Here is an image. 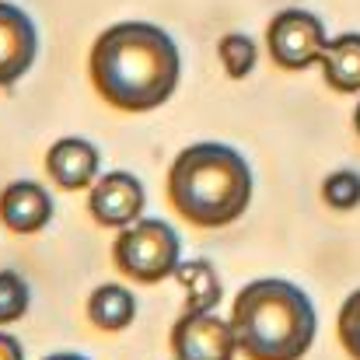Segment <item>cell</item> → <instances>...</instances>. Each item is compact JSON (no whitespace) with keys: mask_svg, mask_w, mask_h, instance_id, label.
I'll return each instance as SVG.
<instances>
[{"mask_svg":"<svg viewBox=\"0 0 360 360\" xmlns=\"http://www.w3.org/2000/svg\"><path fill=\"white\" fill-rule=\"evenodd\" d=\"M91 84L122 112L161 109L182 81V53L175 39L150 21L109 25L91 46Z\"/></svg>","mask_w":360,"mask_h":360,"instance_id":"6da1fadb","label":"cell"},{"mask_svg":"<svg viewBox=\"0 0 360 360\" xmlns=\"http://www.w3.org/2000/svg\"><path fill=\"white\" fill-rule=\"evenodd\" d=\"M252 193V165L241 150L221 140L189 143L168 168V200L196 228L235 224L248 210Z\"/></svg>","mask_w":360,"mask_h":360,"instance_id":"7a4b0ae2","label":"cell"},{"mask_svg":"<svg viewBox=\"0 0 360 360\" xmlns=\"http://www.w3.org/2000/svg\"><path fill=\"white\" fill-rule=\"evenodd\" d=\"M231 326L248 360H301L319 336V311L297 283L262 276L238 290Z\"/></svg>","mask_w":360,"mask_h":360,"instance_id":"3957f363","label":"cell"},{"mask_svg":"<svg viewBox=\"0 0 360 360\" xmlns=\"http://www.w3.org/2000/svg\"><path fill=\"white\" fill-rule=\"evenodd\" d=\"M112 262L136 283H161L175 276L182 262L179 231L161 217H140L136 224L120 231L112 245Z\"/></svg>","mask_w":360,"mask_h":360,"instance_id":"277c9868","label":"cell"},{"mask_svg":"<svg viewBox=\"0 0 360 360\" xmlns=\"http://www.w3.org/2000/svg\"><path fill=\"white\" fill-rule=\"evenodd\" d=\"M266 46H269V56H273L276 67L297 74V70H308L322 60V53L329 46V32H326V21L315 11L287 7L269 21Z\"/></svg>","mask_w":360,"mask_h":360,"instance_id":"5b68a950","label":"cell"},{"mask_svg":"<svg viewBox=\"0 0 360 360\" xmlns=\"http://www.w3.org/2000/svg\"><path fill=\"white\" fill-rule=\"evenodd\" d=\"M168 343L175 360H235L241 354L235 326L224 322L217 311L200 308H186V315H179Z\"/></svg>","mask_w":360,"mask_h":360,"instance_id":"8992f818","label":"cell"},{"mask_svg":"<svg viewBox=\"0 0 360 360\" xmlns=\"http://www.w3.org/2000/svg\"><path fill=\"white\" fill-rule=\"evenodd\" d=\"M88 210L102 228H129L143 217L147 210V189L133 172H105L95 179L91 193H88Z\"/></svg>","mask_w":360,"mask_h":360,"instance_id":"52a82bcc","label":"cell"},{"mask_svg":"<svg viewBox=\"0 0 360 360\" xmlns=\"http://www.w3.org/2000/svg\"><path fill=\"white\" fill-rule=\"evenodd\" d=\"M39 56V28L32 14L11 0H0V88L18 84Z\"/></svg>","mask_w":360,"mask_h":360,"instance_id":"ba28073f","label":"cell"},{"mask_svg":"<svg viewBox=\"0 0 360 360\" xmlns=\"http://www.w3.org/2000/svg\"><path fill=\"white\" fill-rule=\"evenodd\" d=\"M53 214H56V203L49 189L32 179H18L0 193V224L14 235H35L49 228Z\"/></svg>","mask_w":360,"mask_h":360,"instance_id":"9c48e42d","label":"cell"},{"mask_svg":"<svg viewBox=\"0 0 360 360\" xmlns=\"http://www.w3.org/2000/svg\"><path fill=\"white\" fill-rule=\"evenodd\" d=\"M102 168V154L84 136H60L46 154V172L63 189H91Z\"/></svg>","mask_w":360,"mask_h":360,"instance_id":"30bf717a","label":"cell"},{"mask_svg":"<svg viewBox=\"0 0 360 360\" xmlns=\"http://www.w3.org/2000/svg\"><path fill=\"white\" fill-rule=\"evenodd\" d=\"M322 77L333 91L340 95H357L360 91V32H343L329 39L322 60Z\"/></svg>","mask_w":360,"mask_h":360,"instance_id":"8fae6325","label":"cell"},{"mask_svg":"<svg viewBox=\"0 0 360 360\" xmlns=\"http://www.w3.org/2000/svg\"><path fill=\"white\" fill-rule=\"evenodd\" d=\"M88 319L102 333H122L136 319V297L122 283H102L88 297Z\"/></svg>","mask_w":360,"mask_h":360,"instance_id":"7c38bea8","label":"cell"},{"mask_svg":"<svg viewBox=\"0 0 360 360\" xmlns=\"http://www.w3.org/2000/svg\"><path fill=\"white\" fill-rule=\"evenodd\" d=\"M175 280L182 283L189 308L217 311V304H221V297H224V287H221L217 269H214L207 259H182L179 269H175Z\"/></svg>","mask_w":360,"mask_h":360,"instance_id":"4fadbf2b","label":"cell"},{"mask_svg":"<svg viewBox=\"0 0 360 360\" xmlns=\"http://www.w3.org/2000/svg\"><path fill=\"white\" fill-rule=\"evenodd\" d=\"M217 56H221V63H224L228 77L245 81V77L255 70V63H259V46H255V39H252V35H245V32H231V35H224V39L217 42Z\"/></svg>","mask_w":360,"mask_h":360,"instance_id":"5bb4252c","label":"cell"},{"mask_svg":"<svg viewBox=\"0 0 360 360\" xmlns=\"http://www.w3.org/2000/svg\"><path fill=\"white\" fill-rule=\"evenodd\" d=\"M32 308V287L18 269H0V326L25 319Z\"/></svg>","mask_w":360,"mask_h":360,"instance_id":"9a60e30c","label":"cell"},{"mask_svg":"<svg viewBox=\"0 0 360 360\" xmlns=\"http://www.w3.org/2000/svg\"><path fill=\"white\" fill-rule=\"evenodd\" d=\"M322 200L326 207L347 214V210H357L360 207V172L354 168H340L333 175H326L322 182Z\"/></svg>","mask_w":360,"mask_h":360,"instance_id":"2e32d148","label":"cell"},{"mask_svg":"<svg viewBox=\"0 0 360 360\" xmlns=\"http://www.w3.org/2000/svg\"><path fill=\"white\" fill-rule=\"evenodd\" d=\"M340 343L354 360H360V287L340 308Z\"/></svg>","mask_w":360,"mask_h":360,"instance_id":"e0dca14e","label":"cell"},{"mask_svg":"<svg viewBox=\"0 0 360 360\" xmlns=\"http://www.w3.org/2000/svg\"><path fill=\"white\" fill-rule=\"evenodd\" d=\"M0 360H25V347L14 333L0 329Z\"/></svg>","mask_w":360,"mask_h":360,"instance_id":"ac0fdd59","label":"cell"},{"mask_svg":"<svg viewBox=\"0 0 360 360\" xmlns=\"http://www.w3.org/2000/svg\"><path fill=\"white\" fill-rule=\"evenodd\" d=\"M42 360H91V357H84V354H74V350H60V354H46Z\"/></svg>","mask_w":360,"mask_h":360,"instance_id":"d6986e66","label":"cell"},{"mask_svg":"<svg viewBox=\"0 0 360 360\" xmlns=\"http://www.w3.org/2000/svg\"><path fill=\"white\" fill-rule=\"evenodd\" d=\"M354 129H357V136H360V105L354 109Z\"/></svg>","mask_w":360,"mask_h":360,"instance_id":"ffe728a7","label":"cell"}]
</instances>
